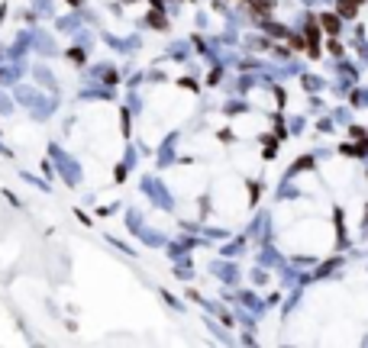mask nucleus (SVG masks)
<instances>
[{"instance_id":"f03ea898","label":"nucleus","mask_w":368,"mask_h":348,"mask_svg":"<svg viewBox=\"0 0 368 348\" xmlns=\"http://www.w3.org/2000/svg\"><path fill=\"white\" fill-rule=\"evenodd\" d=\"M355 3H362V0H355Z\"/></svg>"},{"instance_id":"f257e3e1","label":"nucleus","mask_w":368,"mask_h":348,"mask_svg":"<svg viewBox=\"0 0 368 348\" xmlns=\"http://www.w3.org/2000/svg\"><path fill=\"white\" fill-rule=\"evenodd\" d=\"M323 26H326V32H336L339 29V20H336V16H323Z\"/></svg>"}]
</instances>
